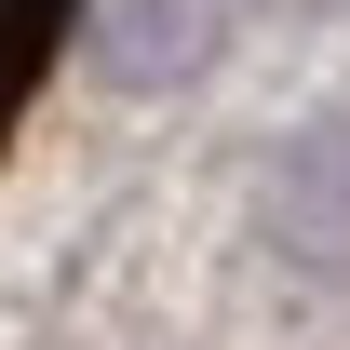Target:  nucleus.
<instances>
[{"mask_svg": "<svg viewBox=\"0 0 350 350\" xmlns=\"http://www.w3.org/2000/svg\"><path fill=\"white\" fill-rule=\"evenodd\" d=\"M68 14H81V0H0V135L27 122V94H41L54 41H68Z\"/></svg>", "mask_w": 350, "mask_h": 350, "instance_id": "1", "label": "nucleus"}]
</instances>
